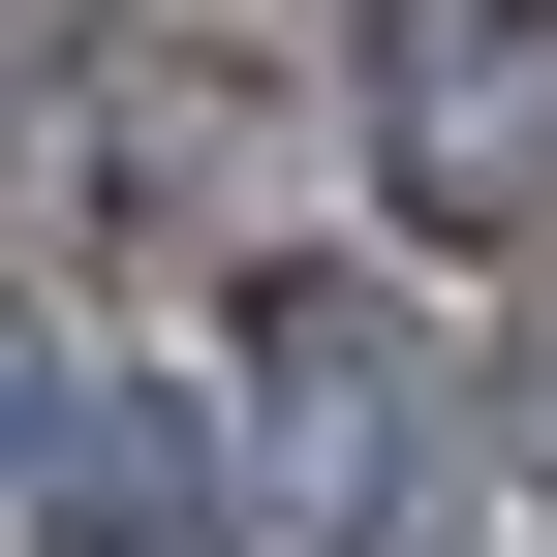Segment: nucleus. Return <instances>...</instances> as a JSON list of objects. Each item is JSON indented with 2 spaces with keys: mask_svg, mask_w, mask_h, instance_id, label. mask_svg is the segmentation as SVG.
Instances as JSON below:
<instances>
[{
  "mask_svg": "<svg viewBox=\"0 0 557 557\" xmlns=\"http://www.w3.org/2000/svg\"><path fill=\"white\" fill-rule=\"evenodd\" d=\"M62 434H94V403H62V341H0V465H62Z\"/></svg>",
  "mask_w": 557,
  "mask_h": 557,
  "instance_id": "20e7f679",
  "label": "nucleus"
},
{
  "mask_svg": "<svg viewBox=\"0 0 557 557\" xmlns=\"http://www.w3.org/2000/svg\"><path fill=\"white\" fill-rule=\"evenodd\" d=\"M527 403H557V341H527Z\"/></svg>",
  "mask_w": 557,
  "mask_h": 557,
  "instance_id": "39448f33",
  "label": "nucleus"
},
{
  "mask_svg": "<svg viewBox=\"0 0 557 557\" xmlns=\"http://www.w3.org/2000/svg\"><path fill=\"white\" fill-rule=\"evenodd\" d=\"M32 557H248V527H186V496H62Z\"/></svg>",
  "mask_w": 557,
  "mask_h": 557,
  "instance_id": "7ed1b4c3",
  "label": "nucleus"
},
{
  "mask_svg": "<svg viewBox=\"0 0 557 557\" xmlns=\"http://www.w3.org/2000/svg\"><path fill=\"white\" fill-rule=\"evenodd\" d=\"M341 124H372V186L434 248H557V0H372Z\"/></svg>",
  "mask_w": 557,
  "mask_h": 557,
  "instance_id": "f257e3e1",
  "label": "nucleus"
},
{
  "mask_svg": "<svg viewBox=\"0 0 557 557\" xmlns=\"http://www.w3.org/2000/svg\"><path fill=\"white\" fill-rule=\"evenodd\" d=\"M248 372L310 403L278 465H310V527H341V557H465V403H434V341H403V310L278 278V310H248Z\"/></svg>",
  "mask_w": 557,
  "mask_h": 557,
  "instance_id": "f03ea898",
  "label": "nucleus"
}]
</instances>
